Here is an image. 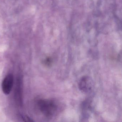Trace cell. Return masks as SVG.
Returning a JSON list of instances; mask_svg holds the SVG:
<instances>
[{"mask_svg":"<svg viewBox=\"0 0 122 122\" xmlns=\"http://www.w3.org/2000/svg\"><path fill=\"white\" fill-rule=\"evenodd\" d=\"M38 105L41 112L47 117H53L58 109L57 104L53 100H40Z\"/></svg>","mask_w":122,"mask_h":122,"instance_id":"1","label":"cell"},{"mask_svg":"<svg viewBox=\"0 0 122 122\" xmlns=\"http://www.w3.org/2000/svg\"><path fill=\"white\" fill-rule=\"evenodd\" d=\"M13 82L14 78L11 74L7 75L3 79L2 83V89L5 95H8L11 92L13 86Z\"/></svg>","mask_w":122,"mask_h":122,"instance_id":"2","label":"cell"},{"mask_svg":"<svg viewBox=\"0 0 122 122\" xmlns=\"http://www.w3.org/2000/svg\"><path fill=\"white\" fill-rule=\"evenodd\" d=\"M93 85L92 80L88 76L82 77L79 81V88L85 92L90 91L92 88Z\"/></svg>","mask_w":122,"mask_h":122,"instance_id":"3","label":"cell"},{"mask_svg":"<svg viewBox=\"0 0 122 122\" xmlns=\"http://www.w3.org/2000/svg\"><path fill=\"white\" fill-rule=\"evenodd\" d=\"M52 63V60L50 58H48L45 61V63L46 65L48 66H50L51 65Z\"/></svg>","mask_w":122,"mask_h":122,"instance_id":"4","label":"cell"}]
</instances>
